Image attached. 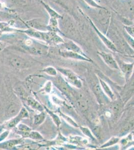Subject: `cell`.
Here are the masks:
<instances>
[{
	"label": "cell",
	"mask_w": 134,
	"mask_h": 150,
	"mask_svg": "<svg viewBox=\"0 0 134 150\" xmlns=\"http://www.w3.org/2000/svg\"><path fill=\"white\" fill-rule=\"evenodd\" d=\"M58 70L63 74V75H64L66 78L67 80L70 83L78 88L82 87L81 81L71 70L63 68H58Z\"/></svg>",
	"instance_id": "6da1fadb"
},
{
	"label": "cell",
	"mask_w": 134,
	"mask_h": 150,
	"mask_svg": "<svg viewBox=\"0 0 134 150\" xmlns=\"http://www.w3.org/2000/svg\"><path fill=\"white\" fill-rule=\"evenodd\" d=\"M23 32L25 33L26 34L31 37L34 38L35 39L41 40L43 41H46L47 42L48 37H49V33L46 32H41V31L37 30L34 29H29L23 31Z\"/></svg>",
	"instance_id": "7a4b0ae2"
},
{
	"label": "cell",
	"mask_w": 134,
	"mask_h": 150,
	"mask_svg": "<svg viewBox=\"0 0 134 150\" xmlns=\"http://www.w3.org/2000/svg\"><path fill=\"white\" fill-rule=\"evenodd\" d=\"M98 54L111 68L119 70V66L111 54L106 53L105 52H98Z\"/></svg>",
	"instance_id": "3957f363"
},
{
	"label": "cell",
	"mask_w": 134,
	"mask_h": 150,
	"mask_svg": "<svg viewBox=\"0 0 134 150\" xmlns=\"http://www.w3.org/2000/svg\"><path fill=\"white\" fill-rule=\"evenodd\" d=\"M89 20L90 21L91 24L92 25V26L93 27L94 29L97 33L99 37L102 40V41L103 42L106 46L109 48V49L112 50V51L115 52H118L119 51H118V50L117 49V48L114 45V44L112 43L110 40L108 39L105 35H104L100 31H99L98 29H97V28L96 26H95L94 24L92 22V21L89 18Z\"/></svg>",
	"instance_id": "277c9868"
},
{
	"label": "cell",
	"mask_w": 134,
	"mask_h": 150,
	"mask_svg": "<svg viewBox=\"0 0 134 150\" xmlns=\"http://www.w3.org/2000/svg\"><path fill=\"white\" fill-rule=\"evenodd\" d=\"M28 116H29V114L25 108H22L20 112V113L15 118H13L11 121L8 122V123H7V126L9 128H13L16 126L24 118H27Z\"/></svg>",
	"instance_id": "5b68a950"
},
{
	"label": "cell",
	"mask_w": 134,
	"mask_h": 150,
	"mask_svg": "<svg viewBox=\"0 0 134 150\" xmlns=\"http://www.w3.org/2000/svg\"><path fill=\"white\" fill-rule=\"evenodd\" d=\"M60 55L65 58H71L76 60H84L87 61H92L89 58L84 56L83 55H80L78 53H76L74 52L67 50V51H60Z\"/></svg>",
	"instance_id": "8992f818"
},
{
	"label": "cell",
	"mask_w": 134,
	"mask_h": 150,
	"mask_svg": "<svg viewBox=\"0 0 134 150\" xmlns=\"http://www.w3.org/2000/svg\"><path fill=\"white\" fill-rule=\"evenodd\" d=\"M29 53L34 55H46L47 53V48L44 46L42 45H36V46H26L24 48Z\"/></svg>",
	"instance_id": "52a82bcc"
},
{
	"label": "cell",
	"mask_w": 134,
	"mask_h": 150,
	"mask_svg": "<svg viewBox=\"0 0 134 150\" xmlns=\"http://www.w3.org/2000/svg\"><path fill=\"white\" fill-rule=\"evenodd\" d=\"M10 63L13 66L17 69L27 68L30 66L29 62L20 57H14L10 60Z\"/></svg>",
	"instance_id": "ba28073f"
},
{
	"label": "cell",
	"mask_w": 134,
	"mask_h": 150,
	"mask_svg": "<svg viewBox=\"0 0 134 150\" xmlns=\"http://www.w3.org/2000/svg\"><path fill=\"white\" fill-rule=\"evenodd\" d=\"M26 23L28 26L31 28L32 29H35L39 31L42 30H44L46 28L47 29V26H46L45 24L39 19H33L27 21Z\"/></svg>",
	"instance_id": "9c48e42d"
},
{
	"label": "cell",
	"mask_w": 134,
	"mask_h": 150,
	"mask_svg": "<svg viewBox=\"0 0 134 150\" xmlns=\"http://www.w3.org/2000/svg\"><path fill=\"white\" fill-rule=\"evenodd\" d=\"M64 46L68 50L78 53L80 55H83L84 56L88 58L86 56V55H85V54L82 51L81 49L72 41H69L67 43H65L64 44Z\"/></svg>",
	"instance_id": "30bf717a"
},
{
	"label": "cell",
	"mask_w": 134,
	"mask_h": 150,
	"mask_svg": "<svg viewBox=\"0 0 134 150\" xmlns=\"http://www.w3.org/2000/svg\"><path fill=\"white\" fill-rule=\"evenodd\" d=\"M134 64L123 63L121 65V69L127 79L129 78L133 71Z\"/></svg>",
	"instance_id": "8fae6325"
},
{
	"label": "cell",
	"mask_w": 134,
	"mask_h": 150,
	"mask_svg": "<svg viewBox=\"0 0 134 150\" xmlns=\"http://www.w3.org/2000/svg\"><path fill=\"white\" fill-rule=\"evenodd\" d=\"M27 101L29 106H31V107L33 109L37 110L38 111H43V108L42 107V106H41L39 103L36 101L35 99L30 97H28L27 98Z\"/></svg>",
	"instance_id": "7c38bea8"
},
{
	"label": "cell",
	"mask_w": 134,
	"mask_h": 150,
	"mask_svg": "<svg viewBox=\"0 0 134 150\" xmlns=\"http://www.w3.org/2000/svg\"><path fill=\"white\" fill-rule=\"evenodd\" d=\"M22 142L21 140H11L7 141L3 143L0 144V148L4 149H11L16 145Z\"/></svg>",
	"instance_id": "4fadbf2b"
},
{
	"label": "cell",
	"mask_w": 134,
	"mask_h": 150,
	"mask_svg": "<svg viewBox=\"0 0 134 150\" xmlns=\"http://www.w3.org/2000/svg\"><path fill=\"white\" fill-rule=\"evenodd\" d=\"M48 29L52 32H56L59 31L58 28V19L54 18H51L50 19L49 23L47 26Z\"/></svg>",
	"instance_id": "5bb4252c"
},
{
	"label": "cell",
	"mask_w": 134,
	"mask_h": 150,
	"mask_svg": "<svg viewBox=\"0 0 134 150\" xmlns=\"http://www.w3.org/2000/svg\"><path fill=\"white\" fill-rule=\"evenodd\" d=\"M18 129L21 134L23 137H28L29 134L31 132V128L24 124H20L18 126Z\"/></svg>",
	"instance_id": "9a60e30c"
},
{
	"label": "cell",
	"mask_w": 134,
	"mask_h": 150,
	"mask_svg": "<svg viewBox=\"0 0 134 150\" xmlns=\"http://www.w3.org/2000/svg\"><path fill=\"white\" fill-rule=\"evenodd\" d=\"M100 82L101 85L102 87V90L104 91V92L108 96L109 98H110L111 99H113L114 97V95L112 90H111L110 88L109 87L105 82L103 81L102 80L100 79Z\"/></svg>",
	"instance_id": "2e32d148"
},
{
	"label": "cell",
	"mask_w": 134,
	"mask_h": 150,
	"mask_svg": "<svg viewBox=\"0 0 134 150\" xmlns=\"http://www.w3.org/2000/svg\"><path fill=\"white\" fill-rule=\"evenodd\" d=\"M42 3L43 5L44 6L46 10L47 11L48 13L49 14L51 18H56V19H61L62 18L61 16L59 14H58L53 9H52L51 7H49V6L47 5L44 2H41Z\"/></svg>",
	"instance_id": "e0dca14e"
},
{
	"label": "cell",
	"mask_w": 134,
	"mask_h": 150,
	"mask_svg": "<svg viewBox=\"0 0 134 150\" xmlns=\"http://www.w3.org/2000/svg\"><path fill=\"white\" fill-rule=\"evenodd\" d=\"M46 117L45 112H42L40 114L36 115L34 117V124L36 125L41 124L44 121Z\"/></svg>",
	"instance_id": "ac0fdd59"
},
{
	"label": "cell",
	"mask_w": 134,
	"mask_h": 150,
	"mask_svg": "<svg viewBox=\"0 0 134 150\" xmlns=\"http://www.w3.org/2000/svg\"><path fill=\"white\" fill-rule=\"evenodd\" d=\"M94 90L96 94L97 95V97H98L99 99H102V101H105V97L104 96L103 90H102L101 87L99 85L95 86L94 88Z\"/></svg>",
	"instance_id": "d6986e66"
},
{
	"label": "cell",
	"mask_w": 134,
	"mask_h": 150,
	"mask_svg": "<svg viewBox=\"0 0 134 150\" xmlns=\"http://www.w3.org/2000/svg\"><path fill=\"white\" fill-rule=\"evenodd\" d=\"M13 29L10 27V25L7 23L1 22L0 21V31L2 32H11Z\"/></svg>",
	"instance_id": "ffe728a7"
},
{
	"label": "cell",
	"mask_w": 134,
	"mask_h": 150,
	"mask_svg": "<svg viewBox=\"0 0 134 150\" xmlns=\"http://www.w3.org/2000/svg\"><path fill=\"white\" fill-rule=\"evenodd\" d=\"M28 137L30 138L34 139V140H42V139H43V138L40 135V134L37 132H31L29 134Z\"/></svg>",
	"instance_id": "44dd1931"
},
{
	"label": "cell",
	"mask_w": 134,
	"mask_h": 150,
	"mask_svg": "<svg viewBox=\"0 0 134 150\" xmlns=\"http://www.w3.org/2000/svg\"><path fill=\"white\" fill-rule=\"evenodd\" d=\"M43 71L50 76H55L57 74V72L56 69H55L53 67H49L46 68L43 70Z\"/></svg>",
	"instance_id": "7402d4cb"
},
{
	"label": "cell",
	"mask_w": 134,
	"mask_h": 150,
	"mask_svg": "<svg viewBox=\"0 0 134 150\" xmlns=\"http://www.w3.org/2000/svg\"><path fill=\"white\" fill-rule=\"evenodd\" d=\"M118 141H119V139L117 138H113L111 140H109L107 143L103 146L102 147H109V146L114 145L115 144L117 143Z\"/></svg>",
	"instance_id": "603a6c76"
},
{
	"label": "cell",
	"mask_w": 134,
	"mask_h": 150,
	"mask_svg": "<svg viewBox=\"0 0 134 150\" xmlns=\"http://www.w3.org/2000/svg\"><path fill=\"white\" fill-rule=\"evenodd\" d=\"M77 105H78L79 107L83 111H85L87 109V104L85 102V101H82V100H78L77 102Z\"/></svg>",
	"instance_id": "cb8c5ba5"
},
{
	"label": "cell",
	"mask_w": 134,
	"mask_h": 150,
	"mask_svg": "<svg viewBox=\"0 0 134 150\" xmlns=\"http://www.w3.org/2000/svg\"><path fill=\"white\" fill-rule=\"evenodd\" d=\"M51 117L53 118V119L54 120L55 122L56 123V125H57V126H59L61 124V121L60 120L59 118H58V116L56 115L53 114V112H51L50 111H48Z\"/></svg>",
	"instance_id": "d4e9b609"
},
{
	"label": "cell",
	"mask_w": 134,
	"mask_h": 150,
	"mask_svg": "<svg viewBox=\"0 0 134 150\" xmlns=\"http://www.w3.org/2000/svg\"><path fill=\"white\" fill-rule=\"evenodd\" d=\"M85 2L87 3L88 4V5L92 6V7H96V8H102L103 9L104 8L101 7L100 6L98 5L94 0H84Z\"/></svg>",
	"instance_id": "484cf974"
},
{
	"label": "cell",
	"mask_w": 134,
	"mask_h": 150,
	"mask_svg": "<svg viewBox=\"0 0 134 150\" xmlns=\"http://www.w3.org/2000/svg\"><path fill=\"white\" fill-rule=\"evenodd\" d=\"M81 130L82 131L83 133L86 135L87 136L93 139V136L92 135V134L90 131V130H89L87 128H85V127H81Z\"/></svg>",
	"instance_id": "4316f807"
},
{
	"label": "cell",
	"mask_w": 134,
	"mask_h": 150,
	"mask_svg": "<svg viewBox=\"0 0 134 150\" xmlns=\"http://www.w3.org/2000/svg\"><path fill=\"white\" fill-rule=\"evenodd\" d=\"M61 114L62 115V116H63L62 117H64L65 119L67 120V121L68 120V121L69 122H70L72 125H73V126H74L75 127H78L76 123L73 121V120H72L71 119H70V118H69L68 117H67V116H65V115L63 114Z\"/></svg>",
	"instance_id": "83f0119b"
},
{
	"label": "cell",
	"mask_w": 134,
	"mask_h": 150,
	"mask_svg": "<svg viewBox=\"0 0 134 150\" xmlns=\"http://www.w3.org/2000/svg\"><path fill=\"white\" fill-rule=\"evenodd\" d=\"M9 134V132L6 131L0 135V142L2 141L3 140L5 139L8 136Z\"/></svg>",
	"instance_id": "f1b7e54d"
},
{
	"label": "cell",
	"mask_w": 134,
	"mask_h": 150,
	"mask_svg": "<svg viewBox=\"0 0 134 150\" xmlns=\"http://www.w3.org/2000/svg\"><path fill=\"white\" fill-rule=\"evenodd\" d=\"M127 41L129 44L130 45L131 47L134 50V40L132 38L130 37V36L127 37Z\"/></svg>",
	"instance_id": "f546056e"
},
{
	"label": "cell",
	"mask_w": 134,
	"mask_h": 150,
	"mask_svg": "<svg viewBox=\"0 0 134 150\" xmlns=\"http://www.w3.org/2000/svg\"><path fill=\"white\" fill-rule=\"evenodd\" d=\"M17 109H18V108H17L16 106L15 107H11V108H10L9 109V113L10 115L15 114L16 112L17 111Z\"/></svg>",
	"instance_id": "4dcf8cb0"
},
{
	"label": "cell",
	"mask_w": 134,
	"mask_h": 150,
	"mask_svg": "<svg viewBox=\"0 0 134 150\" xmlns=\"http://www.w3.org/2000/svg\"><path fill=\"white\" fill-rule=\"evenodd\" d=\"M45 90L46 91L47 93H50L51 90V82H48L47 83L46 87H45Z\"/></svg>",
	"instance_id": "1f68e13d"
},
{
	"label": "cell",
	"mask_w": 134,
	"mask_h": 150,
	"mask_svg": "<svg viewBox=\"0 0 134 150\" xmlns=\"http://www.w3.org/2000/svg\"><path fill=\"white\" fill-rule=\"evenodd\" d=\"M5 47V44L2 42H0V53Z\"/></svg>",
	"instance_id": "d6a6232c"
},
{
	"label": "cell",
	"mask_w": 134,
	"mask_h": 150,
	"mask_svg": "<svg viewBox=\"0 0 134 150\" xmlns=\"http://www.w3.org/2000/svg\"><path fill=\"white\" fill-rule=\"evenodd\" d=\"M131 87H132V88H134V79L131 82Z\"/></svg>",
	"instance_id": "836d02e7"
},
{
	"label": "cell",
	"mask_w": 134,
	"mask_h": 150,
	"mask_svg": "<svg viewBox=\"0 0 134 150\" xmlns=\"http://www.w3.org/2000/svg\"><path fill=\"white\" fill-rule=\"evenodd\" d=\"M3 5H2V4L1 3H0V10L2 9V8H3Z\"/></svg>",
	"instance_id": "e575fe53"
},
{
	"label": "cell",
	"mask_w": 134,
	"mask_h": 150,
	"mask_svg": "<svg viewBox=\"0 0 134 150\" xmlns=\"http://www.w3.org/2000/svg\"><path fill=\"white\" fill-rule=\"evenodd\" d=\"M131 57H132V58H133V59H134V56H131Z\"/></svg>",
	"instance_id": "d590c367"
},
{
	"label": "cell",
	"mask_w": 134,
	"mask_h": 150,
	"mask_svg": "<svg viewBox=\"0 0 134 150\" xmlns=\"http://www.w3.org/2000/svg\"><path fill=\"white\" fill-rule=\"evenodd\" d=\"M38 1H39L40 2H42V0H38Z\"/></svg>",
	"instance_id": "8d00e7d4"
},
{
	"label": "cell",
	"mask_w": 134,
	"mask_h": 150,
	"mask_svg": "<svg viewBox=\"0 0 134 150\" xmlns=\"http://www.w3.org/2000/svg\"><path fill=\"white\" fill-rule=\"evenodd\" d=\"M0 21H1V18H0Z\"/></svg>",
	"instance_id": "74e56055"
}]
</instances>
